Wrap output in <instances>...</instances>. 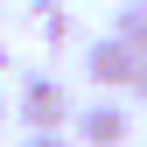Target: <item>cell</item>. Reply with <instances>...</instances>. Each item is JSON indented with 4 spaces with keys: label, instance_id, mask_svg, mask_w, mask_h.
I'll return each mask as SVG.
<instances>
[{
    "label": "cell",
    "instance_id": "obj_1",
    "mask_svg": "<svg viewBox=\"0 0 147 147\" xmlns=\"http://www.w3.org/2000/svg\"><path fill=\"white\" fill-rule=\"evenodd\" d=\"M14 112H21L28 133H63L70 119H77V98L63 91V77H21V98H14Z\"/></svg>",
    "mask_w": 147,
    "mask_h": 147
},
{
    "label": "cell",
    "instance_id": "obj_2",
    "mask_svg": "<svg viewBox=\"0 0 147 147\" xmlns=\"http://www.w3.org/2000/svg\"><path fill=\"white\" fill-rule=\"evenodd\" d=\"M133 70H140V49L126 42V35H98V42L84 49V77L98 84V91H126Z\"/></svg>",
    "mask_w": 147,
    "mask_h": 147
},
{
    "label": "cell",
    "instance_id": "obj_3",
    "mask_svg": "<svg viewBox=\"0 0 147 147\" xmlns=\"http://www.w3.org/2000/svg\"><path fill=\"white\" fill-rule=\"evenodd\" d=\"M70 133H77L84 147H126V133H133V112H126L119 98H91V105H77Z\"/></svg>",
    "mask_w": 147,
    "mask_h": 147
},
{
    "label": "cell",
    "instance_id": "obj_4",
    "mask_svg": "<svg viewBox=\"0 0 147 147\" xmlns=\"http://www.w3.org/2000/svg\"><path fill=\"white\" fill-rule=\"evenodd\" d=\"M28 14H35V28H42V42H56V49L70 42V35H77V21L63 14V0H35Z\"/></svg>",
    "mask_w": 147,
    "mask_h": 147
},
{
    "label": "cell",
    "instance_id": "obj_5",
    "mask_svg": "<svg viewBox=\"0 0 147 147\" xmlns=\"http://www.w3.org/2000/svg\"><path fill=\"white\" fill-rule=\"evenodd\" d=\"M112 35H126V42L147 56V0H126V7L112 14Z\"/></svg>",
    "mask_w": 147,
    "mask_h": 147
},
{
    "label": "cell",
    "instance_id": "obj_6",
    "mask_svg": "<svg viewBox=\"0 0 147 147\" xmlns=\"http://www.w3.org/2000/svg\"><path fill=\"white\" fill-rule=\"evenodd\" d=\"M21 147H77V140H70V126H63V133H28Z\"/></svg>",
    "mask_w": 147,
    "mask_h": 147
},
{
    "label": "cell",
    "instance_id": "obj_7",
    "mask_svg": "<svg viewBox=\"0 0 147 147\" xmlns=\"http://www.w3.org/2000/svg\"><path fill=\"white\" fill-rule=\"evenodd\" d=\"M126 91H133V98L147 105V56H140V70H133V84H126Z\"/></svg>",
    "mask_w": 147,
    "mask_h": 147
},
{
    "label": "cell",
    "instance_id": "obj_8",
    "mask_svg": "<svg viewBox=\"0 0 147 147\" xmlns=\"http://www.w3.org/2000/svg\"><path fill=\"white\" fill-rule=\"evenodd\" d=\"M0 119H7V98H0Z\"/></svg>",
    "mask_w": 147,
    "mask_h": 147
}]
</instances>
